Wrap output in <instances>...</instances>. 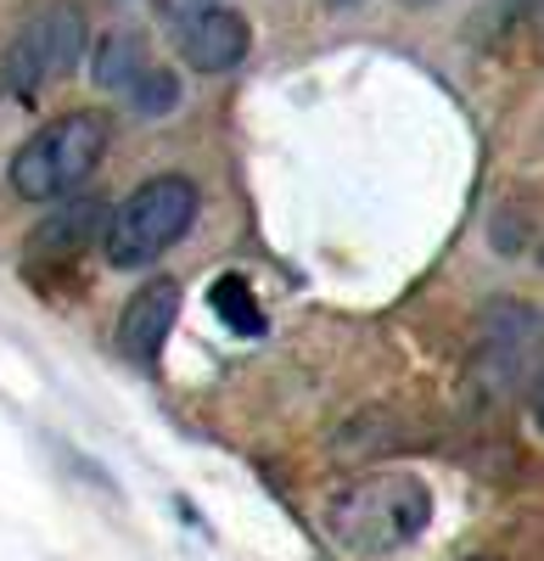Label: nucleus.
<instances>
[{"label":"nucleus","instance_id":"nucleus-1","mask_svg":"<svg viewBox=\"0 0 544 561\" xmlns=\"http://www.w3.org/2000/svg\"><path fill=\"white\" fill-rule=\"evenodd\" d=\"M432 517V494L416 472H377L348 483L326 505V534L348 556H387L404 550Z\"/></svg>","mask_w":544,"mask_h":561},{"label":"nucleus","instance_id":"nucleus-2","mask_svg":"<svg viewBox=\"0 0 544 561\" xmlns=\"http://www.w3.org/2000/svg\"><path fill=\"white\" fill-rule=\"evenodd\" d=\"M197 185L186 180V174H152V180H141L135 192L107 214V225H102V248H107V264H118V270H147V264H158L180 237L192 230V219H197Z\"/></svg>","mask_w":544,"mask_h":561},{"label":"nucleus","instance_id":"nucleus-3","mask_svg":"<svg viewBox=\"0 0 544 561\" xmlns=\"http://www.w3.org/2000/svg\"><path fill=\"white\" fill-rule=\"evenodd\" d=\"M107 152V124L96 113H62L39 124L12 158V192L23 203H62L90 180Z\"/></svg>","mask_w":544,"mask_h":561},{"label":"nucleus","instance_id":"nucleus-4","mask_svg":"<svg viewBox=\"0 0 544 561\" xmlns=\"http://www.w3.org/2000/svg\"><path fill=\"white\" fill-rule=\"evenodd\" d=\"M84 57V18L79 7H45L18 39L7 62H0V84L12 90V96H34L39 84H51L62 73H73V62Z\"/></svg>","mask_w":544,"mask_h":561},{"label":"nucleus","instance_id":"nucleus-5","mask_svg":"<svg viewBox=\"0 0 544 561\" xmlns=\"http://www.w3.org/2000/svg\"><path fill=\"white\" fill-rule=\"evenodd\" d=\"M539 382V314L522 304H500L477 343V388L494 399H517Z\"/></svg>","mask_w":544,"mask_h":561},{"label":"nucleus","instance_id":"nucleus-6","mask_svg":"<svg viewBox=\"0 0 544 561\" xmlns=\"http://www.w3.org/2000/svg\"><path fill=\"white\" fill-rule=\"evenodd\" d=\"M174 45H180V62L197 68V73H231L247 57V18L231 7H192V12H174Z\"/></svg>","mask_w":544,"mask_h":561},{"label":"nucleus","instance_id":"nucleus-7","mask_svg":"<svg viewBox=\"0 0 544 561\" xmlns=\"http://www.w3.org/2000/svg\"><path fill=\"white\" fill-rule=\"evenodd\" d=\"M174 320H180V287H174V280H147L141 293H129V304L118 314V348L129 359L152 365L158 348L174 332Z\"/></svg>","mask_w":544,"mask_h":561},{"label":"nucleus","instance_id":"nucleus-8","mask_svg":"<svg viewBox=\"0 0 544 561\" xmlns=\"http://www.w3.org/2000/svg\"><path fill=\"white\" fill-rule=\"evenodd\" d=\"M102 225H107V208H102V197H79V203H57L51 214H45L39 225H34V237H28V248H34V259H79L90 242L102 237Z\"/></svg>","mask_w":544,"mask_h":561},{"label":"nucleus","instance_id":"nucleus-9","mask_svg":"<svg viewBox=\"0 0 544 561\" xmlns=\"http://www.w3.org/2000/svg\"><path fill=\"white\" fill-rule=\"evenodd\" d=\"M147 68H152V57H147V34L141 28H113L96 45V57H90V79H96L102 90H129Z\"/></svg>","mask_w":544,"mask_h":561},{"label":"nucleus","instance_id":"nucleus-10","mask_svg":"<svg viewBox=\"0 0 544 561\" xmlns=\"http://www.w3.org/2000/svg\"><path fill=\"white\" fill-rule=\"evenodd\" d=\"M129 107L141 113V118L174 113V107H180V79H174V68H147L141 79L129 84Z\"/></svg>","mask_w":544,"mask_h":561},{"label":"nucleus","instance_id":"nucleus-11","mask_svg":"<svg viewBox=\"0 0 544 561\" xmlns=\"http://www.w3.org/2000/svg\"><path fill=\"white\" fill-rule=\"evenodd\" d=\"M213 309L231 320L242 337H258V332H264V314H258V304H253V293H247V280H236V275L213 280Z\"/></svg>","mask_w":544,"mask_h":561},{"label":"nucleus","instance_id":"nucleus-12","mask_svg":"<svg viewBox=\"0 0 544 561\" xmlns=\"http://www.w3.org/2000/svg\"><path fill=\"white\" fill-rule=\"evenodd\" d=\"M326 7H337V12H348V7H359V0H326Z\"/></svg>","mask_w":544,"mask_h":561},{"label":"nucleus","instance_id":"nucleus-13","mask_svg":"<svg viewBox=\"0 0 544 561\" xmlns=\"http://www.w3.org/2000/svg\"><path fill=\"white\" fill-rule=\"evenodd\" d=\"M404 7H438V0H404Z\"/></svg>","mask_w":544,"mask_h":561},{"label":"nucleus","instance_id":"nucleus-14","mask_svg":"<svg viewBox=\"0 0 544 561\" xmlns=\"http://www.w3.org/2000/svg\"><path fill=\"white\" fill-rule=\"evenodd\" d=\"M197 7H219V0H197Z\"/></svg>","mask_w":544,"mask_h":561},{"label":"nucleus","instance_id":"nucleus-15","mask_svg":"<svg viewBox=\"0 0 544 561\" xmlns=\"http://www.w3.org/2000/svg\"><path fill=\"white\" fill-rule=\"evenodd\" d=\"M472 561H488V556H472Z\"/></svg>","mask_w":544,"mask_h":561}]
</instances>
